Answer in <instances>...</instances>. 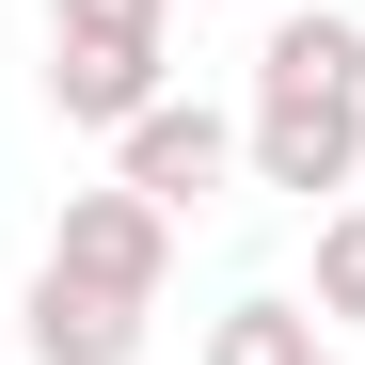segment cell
I'll list each match as a JSON object with an SVG mask.
<instances>
[{
  "label": "cell",
  "instance_id": "obj_1",
  "mask_svg": "<svg viewBox=\"0 0 365 365\" xmlns=\"http://www.w3.org/2000/svg\"><path fill=\"white\" fill-rule=\"evenodd\" d=\"M238 175L286 207L365 191V16H270L255 96H238Z\"/></svg>",
  "mask_w": 365,
  "mask_h": 365
},
{
  "label": "cell",
  "instance_id": "obj_2",
  "mask_svg": "<svg viewBox=\"0 0 365 365\" xmlns=\"http://www.w3.org/2000/svg\"><path fill=\"white\" fill-rule=\"evenodd\" d=\"M143 96H175V0H48V111L111 143Z\"/></svg>",
  "mask_w": 365,
  "mask_h": 365
},
{
  "label": "cell",
  "instance_id": "obj_3",
  "mask_svg": "<svg viewBox=\"0 0 365 365\" xmlns=\"http://www.w3.org/2000/svg\"><path fill=\"white\" fill-rule=\"evenodd\" d=\"M111 175H128L143 207L207 222V207L238 191V111H207V96H143L128 128H111Z\"/></svg>",
  "mask_w": 365,
  "mask_h": 365
},
{
  "label": "cell",
  "instance_id": "obj_4",
  "mask_svg": "<svg viewBox=\"0 0 365 365\" xmlns=\"http://www.w3.org/2000/svg\"><path fill=\"white\" fill-rule=\"evenodd\" d=\"M48 270H80L111 302H159L175 286V207H143L128 175H96V191H64V222H48Z\"/></svg>",
  "mask_w": 365,
  "mask_h": 365
},
{
  "label": "cell",
  "instance_id": "obj_5",
  "mask_svg": "<svg viewBox=\"0 0 365 365\" xmlns=\"http://www.w3.org/2000/svg\"><path fill=\"white\" fill-rule=\"evenodd\" d=\"M143 334H159V302H111V286H80V270L32 255V302H16L32 365H143Z\"/></svg>",
  "mask_w": 365,
  "mask_h": 365
},
{
  "label": "cell",
  "instance_id": "obj_6",
  "mask_svg": "<svg viewBox=\"0 0 365 365\" xmlns=\"http://www.w3.org/2000/svg\"><path fill=\"white\" fill-rule=\"evenodd\" d=\"M334 334H318V302L302 286H255V302H222L207 318V365H318Z\"/></svg>",
  "mask_w": 365,
  "mask_h": 365
},
{
  "label": "cell",
  "instance_id": "obj_7",
  "mask_svg": "<svg viewBox=\"0 0 365 365\" xmlns=\"http://www.w3.org/2000/svg\"><path fill=\"white\" fill-rule=\"evenodd\" d=\"M302 302H318V334H349V318H365V191H334V207H318V286H302Z\"/></svg>",
  "mask_w": 365,
  "mask_h": 365
},
{
  "label": "cell",
  "instance_id": "obj_8",
  "mask_svg": "<svg viewBox=\"0 0 365 365\" xmlns=\"http://www.w3.org/2000/svg\"><path fill=\"white\" fill-rule=\"evenodd\" d=\"M318 365H349V349H318Z\"/></svg>",
  "mask_w": 365,
  "mask_h": 365
}]
</instances>
